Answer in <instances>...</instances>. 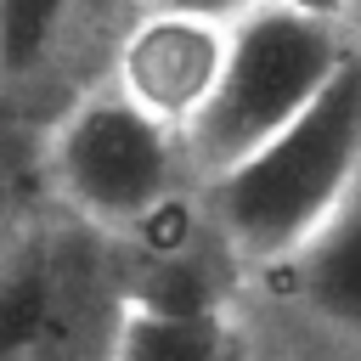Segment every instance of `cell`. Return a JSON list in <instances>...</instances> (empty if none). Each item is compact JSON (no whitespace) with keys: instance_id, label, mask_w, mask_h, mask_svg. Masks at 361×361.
<instances>
[{"instance_id":"obj_6","label":"cell","mask_w":361,"mask_h":361,"mask_svg":"<svg viewBox=\"0 0 361 361\" xmlns=\"http://www.w3.org/2000/svg\"><path fill=\"white\" fill-rule=\"evenodd\" d=\"M305 305L333 322L338 333L361 338V180L344 192V203L327 214V226L293 254Z\"/></svg>"},{"instance_id":"obj_1","label":"cell","mask_w":361,"mask_h":361,"mask_svg":"<svg viewBox=\"0 0 361 361\" xmlns=\"http://www.w3.org/2000/svg\"><path fill=\"white\" fill-rule=\"evenodd\" d=\"M361 180V45L327 90L209 180L214 226L243 259H293Z\"/></svg>"},{"instance_id":"obj_7","label":"cell","mask_w":361,"mask_h":361,"mask_svg":"<svg viewBox=\"0 0 361 361\" xmlns=\"http://www.w3.org/2000/svg\"><path fill=\"white\" fill-rule=\"evenodd\" d=\"M107 361H226V350L197 305L130 299L107 338Z\"/></svg>"},{"instance_id":"obj_4","label":"cell","mask_w":361,"mask_h":361,"mask_svg":"<svg viewBox=\"0 0 361 361\" xmlns=\"http://www.w3.org/2000/svg\"><path fill=\"white\" fill-rule=\"evenodd\" d=\"M90 248L62 231H11L0 243V361H68L85 333Z\"/></svg>"},{"instance_id":"obj_2","label":"cell","mask_w":361,"mask_h":361,"mask_svg":"<svg viewBox=\"0 0 361 361\" xmlns=\"http://www.w3.org/2000/svg\"><path fill=\"white\" fill-rule=\"evenodd\" d=\"M350 51L355 45L338 23L305 17L282 0H259L248 17L231 23L226 73L186 130V158L214 180L259 141H271L282 124H293L350 62Z\"/></svg>"},{"instance_id":"obj_9","label":"cell","mask_w":361,"mask_h":361,"mask_svg":"<svg viewBox=\"0 0 361 361\" xmlns=\"http://www.w3.org/2000/svg\"><path fill=\"white\" fill-rule=\"evenodd\" d=\"M158 6H175V11H197V17H214V23H237V17H248L259 0H158Z\"/></svg>"},{"instance_id":"obj_12","label":"cell","mask_w":361,"mask_h":361,"mask_svg":"<svg viewBox=\"0 0 361 361\" xmlns=\"http://www.w3.org/2000/svg\"><path fill=\"white\" fill-rule=\"evenodd\" d=\"M0 243H6V231H0Z\"/></svg>"},{"instance_id":"obj_5","label":"cell","mask_w":361,"mask_h":361,"mask_svg":"<svg viewBox=\"0 0 361 361\" xmlns=\"http://www.w3.org/2000/svg\"><path fill=\"white\" fill-rule=\"evenodd\" d=\"M226 51H231V23L152 6L113 45V85L135 107H147L152 118L186 135L226 73Z\"/></svg>"},{"instance_id":"obj_3","label":"cell","mask_w":361,"mask_h":361,"mask_svg":"<svg viewBox=\"0 0 361 361\" xmlns=\"http://www.w3.org/2000/svg\"><path fill=\"white\" fill-rule=\"evenodd\" d=\"M186 135L135 107L118 85L85 90L45 135V180L56 203L96 231H141L175 203Z\"/></svg>"},{"instance_id":"obj_11","label":"cell","mask_w":361,"mask_h":361,"mask_svg":"<svg viewBox=\"0 0 361 361\" xmlns=\"http://www.w3.org/2000/svg\"><path fill=\"white\" fill-rule=\"evenodd\" d=\"M350 17H355V23H361V0H355V11H350Z\"/></svg>"},{"instance_id":"obj_8","label":"cell","mask_w":361,"mask_h":361,"mask_svg":"<svg viewBox=\"0 0 361 361\" xmlns=\"http://www.w3.org/2000/svg\"><path fill=\"white\" fill-rule=\"evenodd\" d=\"M73 6L79 0H0V85H28L56 62Z\"/></svg>"},{"instance_id":"obj_10","label":"cell","mask_w":361,"mask_h":361,"mask_svg":"<svg viewBox=\"0 0 361 361\" xmlns=\"http://www.w3.org/2000/svg\"><path fill=\"white\" fill-rule=\"evenodd\" d=\"M282 6H293V11H305V17H327V23H344V17L355 11V0H282Z\"/></svg>"}]
</instances>
